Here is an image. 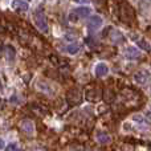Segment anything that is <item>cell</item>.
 Masks as SVG:
<instances>
[{"mask_svg":"<svg viewBox=\"0 0 151 151\" xmlns=\"http://www.w3.org/2000/svg\"><path fill=\"white\" fill-rule=\"evenodd\" d=\"M78 50H80V45L78 44H69L65 48V52L69 53V55H76V53H78Z\"/></svg>","mask_w":151,"mask_h":151,"instance_id":"4fadbf2b","label":"cell"},{"mask_svg":"<svg viewBox=\"0 0 151 151\" xmlns=\"http://www.w3.org/2000/svg\"><path fill=\"white\" fill-rule=\"evenodd\" d=\"M90 12H91V9L89 7H78V8H76L74 11H72V12L69 13V20L77 21V20H80V19L88 17V16L90 15Z\"/></svg>","mask_w":151,"mask_h":151,"instance_id":"7a4b0ae2","label":"cell"},{"mask_svg":"<svg viewBox=\"0 0 151 151\" xmlns=\"http://www.w3.org/2000/svg\"><path fill=\"white\" fill-rule=\"evenodd\" d=\"M138 45H139V48H142L143 50H146V52H150V44L146 41V40H139L138 41Z\"/></svg>","mask_w":151,"mask_h":151,"instance_id":"ac0fdd59","label":"cell"},{"mask_svg":"<svg viewBox=\"0 0 151 151\" xmlns=\"http://www.w3.org/2000/svg\"><path fill=\"white\" fill-rule=\"evenodd\" d=\"M97 141L99 143H109L110 142V137L106 133H98L97 134Z\"/></svg>","mask_w":151,"mask_h":151,"instance_id":"5bb4252c","label":"cell"},{"mask_svg":"<svg viewBox=\"0 0 151 151\" xmlns=\"http://www.w3.org/2000/svg\"><path fill=\"white\" fill-rule=\"evenodd\" d=\"M107 73H109V66L105 63H98L96 65V68H94V74L98 78L105 77V76H107Z\"/></svg>","mask_w":151,"mask_h":151,"instance_id":"30bf717a","label":"cell"},{"mask_svg":"<svg viewBox=\"0 0 151 151\" xmlns=\"http://www.w3.org/2000/svg\"><path fill=\"white\" fill-rule=\"evenodd\" d=\"M119 16H121V20L125 21V23H131L134 20V11L133 8L130 7L129 4H122L119 7Z\"/></svg>","mask_w":151,"mask_h":151,"instance_id":"3957f363","label":"cell"},{"mask_svg":"<svg viewBox=\"0 0 151 151\" xmlns=\"http://www.w3.org/2000/svg\"><path fill=\"white\" fill-rule=\"evenodd\" d=\"M4 147H5V143H4V141H3V139L0 138V151H1V150H4Z\"/></svg>","mask_w":151,"mask_h":151,"instance_id":"ffe728a7","label":"cell"},{"mask_svg":"<svg viewBox=\"0 0 151 151\" xmlns=\"http://www.w3.org/2000/svg\"><path fill=\"white\" fill-rule=\"evenodd\" d=\"M5 53H7V58L9 61L15 60V49H13L12 47H7V49H5Z\"/></svg>","mask_w":151,"mask_h":151,"instance_id":"e0dca14e","label":"cell"},{"mask_svg":"<svg viewBox=\"0 0 151 151\" xmlns=\"http://www.w3.org/2000/svg\"><path fill=\"white\" fill-rule=\"evenodd\" d=\"M11 8L15 11H19V12H25V11H28L29 4L25 0H12L11 1Z\"/></svg>","mask_w":151,"mask_h":151,"instance_id":"52a82bcc","label":"cell"},{"mask_svg":"<svg viewBox=\"0 0 151 151\" xmlns=\"http://www.w3.org/2000/svg\"><path fill=\"white\" fill-rule=\"evenodd\" d=\"M3 31H4V29H3V27L0 25V32H3Z\"/></svg>","mask_w":151,"mask_h":151,"instance_id":"603a6c76","label":"cell"},{"mask_svg":"<svg viewBox=\"0 0 151 151\" xmlns=\"http://www.w3.org/2000/svg\"><path fill=\"white\" fill-rule=\"evenodd\" d=\"M81 101H82V94H81V91L78 89L73 88L70 90H68V93H66V102L69 105H72V106L80 105Z\"/></svg>","mask_w":151,"mask_h":151,"instance_id":"277c9868","label":"cell"},{"mask_svg":"<svg viewBox=\"0 0 151 151\" xmlns=\"http://www.w3.org/2000/svg\"><path fill=\"white\" fill-rule=\"evenodd\" d=\"M76 3H88V0H74Z\"/></svg>","mask_w":151,"mask_h":151,"instance_id":"44dd1931","label":"cell"},{"mask_svg":"<svg viewBox=\"0 0 151 151\" xmlns=\"http://www.w3.org/2000/svg\"><path fill=\"white\" fill-rule=\"evenodd\" d=\"M139 50L137 49L135 47H129V48H126V50H125V56L127 58H130V60H134V58H138L139 57Z\"/></svg>","mask_w":151,"mask_h":151,"instance_id":"7c38bea8","label":"cell"},{"mask_svg":"<svg viewBox=\"0 0 151 151\" xmlns=\"http://www.w3.org/2000/svg\"><path fill=\"white\" fill-rule=\"evenodd\" d=\"M33 21H35V25L36 28L39 29L40 32L42 33H47L48 32V21H47V17L45 15L42 13V11H35L33 13Z\"/></svg>","mask_w":151,"mask_h":151,"instance_id":"6da1fadb","label":"cell"},{"mask_svg":"<svg viewBox=\"0 0 151 151\" xmlns=\"http://www.w3.org/2000/svg\"><path fill=\"white\" fill-rule=\"evenodd\" d=\"M102 98V90L101 89H97V88H93L88 91H86V99L89 102H97Z\"/></svg>","mask_w":151,"mask_h":151,"instance_id":"8992f818","label":"cell"},{"mask_svg":"<svg viewBox=\"0 0 151 151\" xmlns=\"http://www.w3.org/2000/svg\"><path fill=\"white\" fill-rule=\"evenodd\" d=\"M20 127H21V130L27 134V135L31 137V135H33V134H35V125L32 123V121L23 119L20 122Z\"/></svg>","mask_w":151,"mask_h":151,"instance_id":"9c48e42d","label":"cell"},{"mask_svg":"<svg viewBox=\"0 0 151 151\" xmlns=\"http://www.w3.org/2000/svg\"><path fill=\"white\" fill-rule=\"evenodd\" d=\"M4 150L5 151H17L19 150V146H17V143H9L8 146L4 147Z\"/></svg>","mask_w":151,"mask_h":151,"instance_id":"d6986e66","label":"cell"},{"mask_svg":"<svg viewBox=\"0 0 151 151\" xmlns=\"http://www.w3.org/2000/svg\"><path fill=\"white\" fill-rule=\"evenodd\" d=\"M31 109L33 110L35 113L37 111V114H40V115H44V114H47V113H45V109H42V107L40 106L39 104H36V102H33V104L31 105Z\"/></svg>","mask_w":151,"mask_h":151,"instance_id":"9a60e30c","label":"cell"},{"mask_svg":"<svg viewBox=\"0 0 151 151\" xmlns=\"http://www.w3.org/2000/svg\"><path fill=\"white\" fill-rule=\"evenodd\" d=\"M0 91H3V85H1V80H0Z\"/></svg>","mask_w":151,"mask_h":151,"instance_id":"7402d4cb","label":"cell"},{"mask_svg":"<svg viewBox=\"0 0 151 151\" xmlns=\"http://www.w3.org/2000/svg\"><path fill=\"white\" fill-rule=\"evenodd\" d=\"M110 40L115 44H121V42L125 41V36L121 33L119 31H115V29H110Z\"/></svg>","mask_w":151,"mask_h":151,"instance_id":"8fae6325","label":"cell"},{"mask_svg":"<svg viewBox=\"0 0 151 151\" xmlns=\"http://www.w3.org/2000/svg\"><path fill=\"white\" fill-rule=\"evenodd\" d=\"M134 81H135V83H139V85H145V83L149 81L150 78V73L147 70H139L135 74H134Z\"/></svg>","mask_w":151,"mask_h":151,"instance_id":"ba28073f","label":"cell"},{"mask_svg":"<svg viewBox=\"0 0 151 151\" xmlns=\"http://www.w3.org/2000/svg\"><path fill=\"white\" fill-rule=\"evenodd\" d=\"M102 24H104V20H102L101 16L93 15V16H90V19L88 21V28L90 31H97V29H99L102 27Z\"/></svg>","mask_w":151,"mask_h":151,"instance_id":"5b68a950","label":"cell"},{"mask_svg":"<svg viewBox=\"0 0 151 151\" xmlns=\"http://www.w3.org/2000/svg\"><path fill=\"white\" fill-rule=\"evenodd\" d=\"M131 119H133L134 122H139V123H146V125L149 123V121H147L142 114H134L133 117H131Z\"/></svg>","mask_w":151,"mask_h":151,"instance_id":"2e32d148","label":"cell"}]
</instances>
